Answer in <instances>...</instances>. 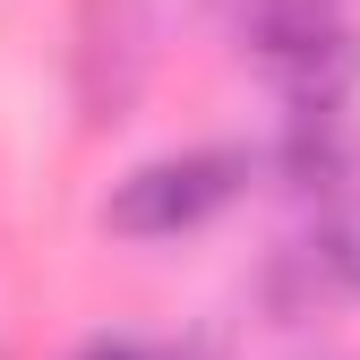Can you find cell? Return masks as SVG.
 <instances>
[{
    "label": "cell",
    "mask_w": 360,
    "mask_h": 360,
    "mask_svg": "<svg viewBox=\"0 0 360 360\" xmlns=\"http://www.w3.org/2000/svg\"><path fill=\"white\" fill-rule=\"evenodd\" d=\"M249 189V155L240 146H180V155H146L138 172L112 180L103 198V232L120 240H180L206 214H223Z\"/></svg>",
    "instance_id": "cell-1"
},
{
    "label": "cell",
    "mask_w": 360,
    "mask_h": 360,
    "mask_svg": "<svg viewBox=\"0 0 360 360\" xmlns=\"http://www.w3.org/2000/svg\"><path fill=\"white\" fill-rule=\"evenodd\" d=\"M249 60L292 112H343V95L360 86V26H352V9L249 18Z\"/></svg>",
    "instance_id": "cell-2"
},
{
    "label": "cell",
    "mask_w": 360,
    "mask_h": 360,
    "mask_svg": "<svg viewBox=\"0 0 360 360\" xmlns=\"http://www.w3.org/2000/svg\"><path fill=\"white\" fill-rule=\"evenodd\" d=\"M275 180L300 189V198L352 189V129H343V112H292L283 138H275Z\"/></svg>",
    "instance_id": "cell-3"
},
{
    "label": "cell",
    "mask_w": 360,
    "mask_h": 360,
    "mask_svg": "<svg viewBox=\"0 0 360 360\" xmlns=\"http://www.w3.org/2000/svg\"><path fill=\"white\" fill-rule=\"evenodd\" d=\"M309 266H318V283L360 300V189H335L326 214H318V240H309Z\"/></svg>",
    "instance_id": "cell-4"
},
{
    "label": "cell",
    "mask_w": 360,
    "mask_h": 360,
    "mask_svg": "<svg viewBox=\"0 0 360 360\" xmlns=\"http://www.w3.org/2000/svg\"><path fill=\"white\" fill-rule=\"evenodd\" d=\"M69 360H180V352H155V343H138V335H86Z\"/></svg>",
    "instance_id": "cell-5"
},
{
    "label": "cell",
    "mask_w": 360,
    "mask_h": 360,
    "mask_svg": "<svg viewBox=\"0 0 360 360\" xmlns=\"http://www.w3.org/2000/svg\"><path fill=\"white\" fill-rule=\"evenodd\" d=\"M249 18H283V9H343V0H240Z\"/></svg>",
    "instance_id": "cell-6"
}]
</instances>
